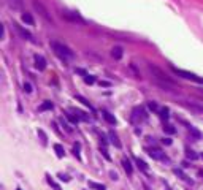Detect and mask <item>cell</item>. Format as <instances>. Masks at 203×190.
I'll return each instance as SVG.
<instances>
[{
  "instance_id": "cell-1",
  "label": "cell",
  "mask_w": 203,
  "mask_h": 190,
  "mask_svg": "<svg viewBox=\"0 0 203 190\" xmlns=\"http://www.w3.org/2000/svg\"><path fill=\"white\" fill-rule=\"evenodd\" d=\"M149 71L152 73V78H154V81H156V84H159L160 87L168 89V90L176 89L174 83H173V81H171L164 71H162L160 68H157V67H154V65H149Z\"/></svg>"
},
{
  "instance_id": "cell-2",
  "label": "cell",
  "mask_w": 203,
  "mask_h": 190,
  "mask_svg": "<svg viewBox=\"0 0 203 190\" xmlns=\"http://www.w3.org/2000/svg\"><path fill=\"white\" fill-rule=\"evenodd\" d=\"M51 48L52 51L56 52V56H59L64 62H68L73 59V51L68 48V46H65L64 43H59V41H51Z\"/></svg>"
},
{
  "instance_id": "cell-3",
  "label": "cell",
  "mask_w": 203,
  "mask_h": 190,
  "mask_svg": "<svg viewBox=\"0 0 203 190\" xmlns=\"http://www.w3.org/2000/svg\"><path fill=\"white\" fill-rule=\"evenodd\" d=\"M173 71L176 73L178 76L184 78V79H189V81H194V83H198V84H203V78L197 76L195 73H191V71H186V70H181V68H176L173 67Z\"/></svg>"
},
{
  "instance_id": "cell-4",
  "label": "cell",
  "mask_w": 203,
  "mask_h": 190,
  "mask_svg": "<svg viewBox=\"0 0 203 190\" xmlns=\"http://www.w3.org/2000/svg\"><path fill=\"white\" fill-rule=\"evenodd\" d=\"M5 2H7L8 8L13 10V11H19L22 8V2H21V0H5Z\"/></svg>"
},
{
  "instance_id": "cell-5",
  "label": "cell",
  "mask_w": 203,
  "mask_h": 190,
  "mask_svg": "<svg viewBox=\"0 0 203 190\" xmlns=\"http://www.w3.org/2000/svg\"><path fill=\"white\" fill-rule=\"evenodd\" d=\"M33 60H35V67H37L38 70H45V68H46V60H45V57H42V56H35Z\"/></svg>"
},
{
  "instance_id": "cell-6",
  "label": "cell",
  "mask_w": 203,
  "mask_h": 190,
  "mask_svg": "<svg viewBox=\"0 0 203 190\" xmlns=\"http://www.w3.org/2000/svg\"><path fill=\"white\" fill-rule=\"evenodd\" d=\"M33 6H35V8H37V10L40 11V15H42V16H43V18H45L46 21H52V19H51V18L48 16V13H46V10H45V8H43L42 5H40V3H37V2H33Z\"/></svg>"
},
{
  "instance_id": "cell-7",
  "label": "cell",
  "mask_w": 203,
  "mask_h": 190,
  "mask_svg": "<svg viewBox=\"0 0 203 190\" xmlns=\"http://www.w3.org/2000/svg\"><path fill=\"white\" fill-rule=\"evenodd\" d=\"M148 154H149L152 158H157V160H164V158H165L164 154H162L159 149H149V152H148Z\"/></svg>"
},
{
  "instance_id": "cell-8",
  "label": "cell",
  "mask_w": 203,
  "mask_h": 190,
  "mask_svg": "<svg viewBox=\"0 0 203 190\" xmlns=\"http://www.w3.org/2000/svg\"><path fill=\"white\" fill-rule=\"evenodd\" d=\"M52 108H54V105L51 103V101H43L42 105H40V108H38V111L40 113H43V111H49V110H52Z\"/></svg>"
},
{
  "instance_id": "cell-9",
  "label": "cell",
  "mask_w": 203,
  "mask_h": 190,
  "mask_svg": "<svg viewBox=\"0 0 203 190\" xmlns=\"http://www.w3.org/2000/svg\"><path fill=\"white\" fill-rule=\"evenodd\" d=\"M111 56L119 60L121 57H122V48H121V46H114V48L111 49Z\"/></svg>"
},
{
  "instance_id": "cell-10",
  "label": "cell",
  "mask_w": 203,
  "mask_h": 190,
  "mask_svg": "<svg viewBox=\"0 0 203 190\" xmlns=\"http://www.w3.org/2000/svg\"><path fill=\"white\" fill-rule=\"evenodd\" d=\"M16 29H18V32H19V33H21V35H22L25 40H30V41H32V33H30V32L24 30L22 27H21V25H18V24H16Z\"/></svg>"
},
{
  "instance_id": "cell-11",
  "label": "cell",
  "mask_w": 203,
  "mask_h": 190,
  "mask_svg": "<svg viewBox=\"0 0 203 190\" xmlns=\"http://www.w3.org/2000/svg\"><path fill=\"white\" fill-rule=\"evenodd\" d=\"M22 21H24L25 24H29V25H35V21H33V18H32L30 13H24V15H22Z\"/></svg>"
},
{
  "instance_id": "cell-12",
  "label": "cell",
  "mask_w": 203,
  "mask_h": 190,
  "mask_svg": "<svg viewBox=\"0 0 203 190\" xmlns=\"http://www.w3.org/2000/svg\"><path fill=\"white\" fill-rule=\"evenodd\" d=\"M122 166H124V170H126L129 174H132L133 168H132V163H130V160H129V158H124V160H122Z\"/></svg>"
},
{
  "instance_id": "cell-13",
  "label": "cell",
  "mask_w": 203,
  "mask_h": 190,
  "mask_svg": "<svg viewBox=\"0 0 203 190\" xmlns=\"http://www.w3.org/2000/svg\"><path fill=\"white\" fill-rule=\"evenodd\" d=\"M110 138H111V143H113L116 147H121V141H119L117 135H116L114 132H110Z\"/></svg>"
},
{
  "instance_id": "cell-14",
  "label": "cell",
  "mask_w": 203,
  "mask_h": 190,
  "mask_svg": "<svg viewBox=\"0 0 203 190\" xmlns=\"http://www.w3.org/2000/svg\"><path fill=\"white\" fill-rule=\"evenodd\" d=\"M54 151H56L57 157H64L65 155V151H64V147L60 144H54Z\"/></svg>"
},
{
  "instance_id": "cell-15",
  "label": "cell",
  "mask_w": 203,
  "mask_h": 190,
  "mask_svg": "<svg viewBox=\"0 0 203 190\" xmlns=\"http://www.w3.org/2000/svg\"><path fill=\"white\" fill-rule=\"evenodd\" d=\"M102 114H103V117H105L108 122H110V124H116V119H114V116H111V114L108 113V111H102Z\"/></svg>"
},
{
  "instance_id": "cell-16",
  "label": "cell",
  "mask_w": 203,
  "mask_h": 190,
  "mask_svg": "<svg viewBox=\"0 0 203 190\" xmlns=\"http://www.w3.org/2000/svg\"><path fill=\"white\" fill-rule=\"evenodd\" d=\"M191 110H194L195 113H198V114H203V106H198V105H187Z\"/></svg>"
},
{
  "instance_id": "cell-17",
  "label": "cell",
  "mask_w": 203,
  "mask_h": 190,
  "mask_svg": "<svg viewBox=\"0 0 203 190\" xmlns=\"http://www.w3.org/2000/svg\"><path fill=\"white\" fill-rule=\"evenodd\" d=\"M76 100H79V101L83 103L84 106H89V108H92V106H90V103H89V101H87L84 97H81V95H76Z\"/></svg>"
},
{
  "instance_id": "cell-18",
  "label": "cell",
  "mask_w": 203,
  "mask_h": 190,
  "mask_svg": "<svg viewBox=\"0 0 203 190\" xmlns=\"http://www.w3.org/2000/svg\"><path fill=\"white\" fill-rule=\"evenodd\" d=\"M137 165H138V166H140V168H141L143 171H148V165L144 163V162H143V160H140V158H137Z\"/></svg>"
},
{
  "instance_id": "cell-19",
  "label": "cell",
  "mask_w": 203,
  "mask_h": 190,
  "mask_svg": "<svg viewBox=\"0 0 203 190\" xmlns=\"http://www.w3.org/2000/svg\"><path fill=\"white\" fill-rule=\"evenodd\" d=\"M89 185H90V187H94V188H97V190H105V185H103V184H95V182H89Z\"/></svg>"
},
{
  "instance_id": "cell-20",
  "label": "cell",
  "mask_w": 203,
  "mask_h": 190,
  "mask_svg": "<svg viewBox=\"0 0 203 190\" xmlns=\"http://www.w3.org/2000/svg\"><path fill=\"white\" fill-rule=\"evenodd\" d=\"M186 155H187L189 158H192V160L197 158V154H194V151H191V149H187V151H186Z\"/></svg>"
},
{
  "instance_id": "cell-21",
  "label": "cell",
  "mask_w": 203,
  "mask_h": 190,
  "mask_svg": "<svg viewBox=\"0 0 203 190\" xmlns=\"http://www.w3.org/2000/svg\"><path fill=\"white\" fill-rule=\"evenodd\" d=\"M24 92H27V93H30L32 92V86H30V83H24Z\"/></svg>"
},
{
  "instance_id": "cell-22",
  "label": "cell",
  "mask_w": 203,
  "mask_h": 190,
  "mask_svg": "<svg viewBox=\"0 0 203 190\" xmlns=\"http://www.w3.org/2000/svg\"><path fill=\"white\" fill-rule=\"evenodd\" d=\"M84 81H86V83L87 84H94V83H95V79H94V76H84Z\"/></svg>"
},
{
  "instance_id": "cell-23",
  "label": "cell",
  "mask_w": 203,
  "mask_h": 190,
  "mask_svg": "<svg viewBox=\"0 0 203 190\" xmlns=\"http://www.w3.org/2000/svg\"><path fill=\"white\" fill-rule=\"evenodd\" d=\"M174 173H176L178 176H181V179H184V181H189V179H187V176H186V174H184L181 170H174Z\"/></svg>"
},
{
  "instance_id": "cell-24",
  "label": "cell",
  "mask_w": 203,
  "mask_h": 190,
  "mask_svg": "<svg viewBox=\"0 0 203 190\" xmlns=\"http://www.w3.org/2000/svg\"><path fill=\"white\" fill-rule=\"evenodd\" d=\"M38 135L42 136V143L46 144V135H45V132H43V130H38Z\"/></svg>"
},
{
  "instance_id": "cell-25",
  "label": "cell",
  "mask_w": 203,
  "mask_h": 190,
  "mask_svg": "<svg viewBox=\"0 0 203 190\" xmlns=\"http://www.w3.org/2000/svg\"><path fill=\"white\" fill-rule=\"evenodd\" d=\"M160 113H162V114H160L162 117H165V119H168V108H164V110H162Z\"/></svg>"
},
{
  "instance_id": "cell-26",
  "label": "cell",
  "mask_w": 203,
  "mask_h": 190,
  "mask_svg": "<svg viewBox=\"0 0 203 190\" xmlns=\"http://www.w3.org/2000/svg\"><path fill=\"white\" fill-rule=\"evenodd\" d=\"M164 130H165L167 133H174V128H173L171 125H165V127H164Z\"/></svg>"
},
{
  "instance_id": "cell-27",
  "label": "cell",
  "mask_w": 203,
  "mask_h": 190,
  "mask_svg": "<svg viewBox=\"0 0 203 190\" xmlns=\"http://www.w3.org/2000/svg\"><path fill=\"white\" fill-rule=\"evenodd\" d=\"M162 143L167 144V146H170V144H171V140H170V138H164V140H162Z\"/></svg>"
},
{
  "instance_id": "cell-28",
  "label": "cell",
  "mask_w": 203,
  "mask_h": 190,
  "mask_svg": "<svg viewBox=\"0 0 203 190\" xmlns=\"http://www.w3.org/2000/svg\"><path fill=\"white\" fill-rule=\"evenodd\" d=\"M102 152H103V155H105V158H106V160H110V155H108V152H106V149H105V147L102 149Z\"/></svg>"
},
{
  "instance_id": "cell-29",
  "label": "cell",
  "mask_w": 203,
  "mask_h": 190,
  "mask_svg": "<svg viewBox=\"0 0 203 190\" xmlns=\"http://www.w3.org/2000/svg\"><path fill=\"white\" fill-rule=\"evenodd\" d=\"M149 108H151V110H157V105L151 101V103H149Z\"/></svg>"
},
{
  "instance_id": "cell-30",
  "label": "cell",
  "mask_w": 203,
  "mask_h": 190,
  "mask_svg": "<svg viewBox=\"0 0 203 190\" xmlns=\"http://www.w3.org/2000/svg\"><path fill=\"white\" fill-rule=\"evenodd\" d=\"M110 176H111V179H117V174H116L114 171H111V173H110Z\"/></svg>"
},
{
  "instance_id": "cell-31",
  "label": "cell",
  "mask_w": 203,
  "mask_h": 190,
  "mask_svg": "<svg viewBox=\"0 0 203 190\" xmlns=\"http://www.w3.org/2000/svg\"><path fill=\"white\" fill-rule=\"evenodd\" d=\"M59 179H62V181H68V178H67V176H64V174L59 176Z\"/></svg>"
},
{
  "instance_id": "cell-32",
  "label": "cell",
  "mask_w": 203,
  "mask_h": 190,
  "mask_svg": "<svg viewBox=\"0 0 203 190\" xmlns=\"http://www.w3.org/2000/svg\"><path fill=\"white\" fill-rule=\"evenodd\" d=\"M16 190H21V188H16Z\"/></svg>"
},
{
  "instance_id": "cell-33",
  "label": "cell",
  "mask_w": 203,
  "mask_h": 190,
  "mask_svg": "<svg viewBox=\"0 0 203 190\" xmlns=\"http://www.w3.org/2000/svg\"><path fill=\"white\" fill-rule=\"evenodd\" d=\"M201 157H203V154H201Z\"/></svg>"
}]
</instances>
